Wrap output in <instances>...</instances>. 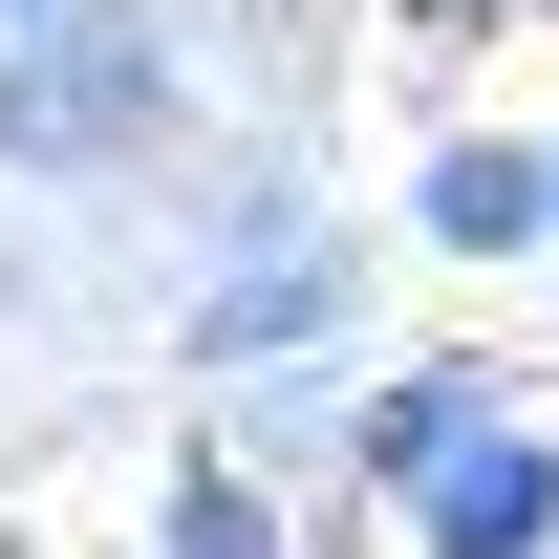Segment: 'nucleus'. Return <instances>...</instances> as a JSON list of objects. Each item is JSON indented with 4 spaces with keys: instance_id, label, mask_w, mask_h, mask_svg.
I'll use <instances>...</instances> for the list:
<instances>
[{
    "instance_id": "f257e3e1",
    "label": "nucleus",
    "mask_w": 559,
    "mask_h": 559,
    "mask_svg": "<svg viewBox=\"0 0 559 559\" xmlns=\"http://www.w3.org/2000/svg\"><path fill=\"white\" fill-rule=\"evenodd\" d=\"M173 151V22L151 0H44L0 44V173L66 194V173H151Z\"/></svg>"
},
{
    "instance_id": "f03ea898",
    "label": "nucleus",
    "mask_w": 559,
    "mask_h": 559,
    "mask_svg": "<svg viewBox=\"0 0 559 559\" xmlns=\"http://www.w3.org/2000/svg\"><path fill=\"white\" fill-rule=\"evenodd\" d=\"M345 301H366V259L280 194V173H237V194H215V280H194V323H173V366H194V388H237V366H323V345H345Z\"/></svg>"
},
{
    "instance_id": "7ed1b4c3",
    "label": "nucleus",
    "mask_w": 559,
    "mask_h": 559,
    "mask_svg": "<svg viewBox=\"0 0 559 559\" xmlns=\"http://www.w3.org/2000/svg\"><path fill=\"white\" fill-rule=\"evenodd\" d=\"M409 559H559V452H538L516 409H474V430L409 474Z\"/></svg>"
},
{
    "instance_id": "20e7f679",
    "label": "nucleus",
    "mask_w": 559,
    "mask_h": 559,
    "mask_svg": "<svg viewBox=\"0 0 559 559\" xmlns=\"http://www.w3.org/2000/svg\"><path fill=\"white\" fill-rule=\"evenodd\" d=\"M409 237H430V259H559V130L538 151H516V130H452L409 173Z\"/></svg>"
},
{
    "instance_id": "39448f33",
    "label": "nucleus",
    "mask_w": 559,
    "mask_h": 559,
    "mask_svg": "<svg viewBox=\"0 0 559 559\" xmlns=\"http://www.w3.org/2000/svg\"><path fill=\"white\" fill-rule=\"evenodd\" d=\"M474 409H495V366H388V388L345 409V474H366V495H409V474H430Z\"/></svg>"
},
{
    "instance_id": "423d86ee",
    "label": "nucleus",
    "mask_w": 559,
    "mask_h": 559,
    "mask_svg": "<svg viewBox=\"0 0 559 559\" xmlns=\"http://www.w3.org/2000/svg\"><path fill=\"white\" fill-rule=\"evenodd\" d=\"M151 559H280V474L215 430V452H173V495H151Z\"/></svg>"
},
{
    "instance_id": "0eeeda50",
    "label": "nucleus",
    "mask_w": 559,
    "mask_h": 559,
    "mask_svg": "<svg viewBox=\"0 0 559 559\" xmlns=\"http://www.w3.org/2000/svg\"><path fill=\"white\" fill-rule=\"evenodd\" d=\"M215 430H237L259 474H323V452H345V388H323V366H237V388H215Z\"/></svg>"
},
{
    "instance_id": "6e6552de",
    "label": "nucleus",
    "mask_w": 559,
    "mask_h": 559,
    "mask_svg": "<svg viewBox=\"0 0 559 559\" xmlns=\"http://www.w3.org/2000/svg\"><path fill=\"white\" fill-rule=\"evenodd\" d=\"M409 22H430V44H474V22H559V0H409Z\"/></svg>"
},
{
    "instance_id": "1a4fd4ad",
    "label": "nucleus",
    "mask_w": 559,
    "mask_h": 559,
    "mask_svg": "<svg viewBox=\"0 0 559 559\" xmlns=\"http://www.w3.org/2000/svg\"><path fill=\"white\" fill-rule=\"evenodd\" d=\"M22 22H44V0H0V44H22Z\"/></svg>"
}]
</instances>
